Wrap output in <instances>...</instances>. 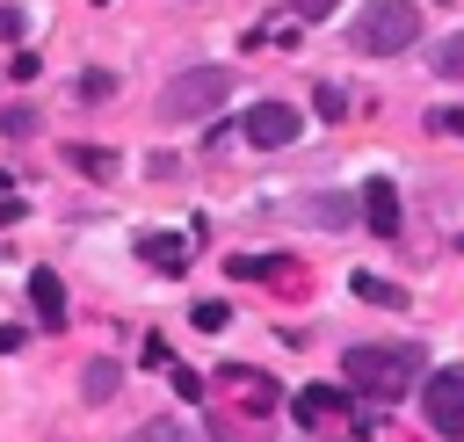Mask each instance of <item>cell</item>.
Instances as JSON below:
<instances>
[{
	"label": "cell",
	"mask_w": 464,
	"mask_h": 442,
	"mask_svg": "<svg viewBox=\"0 0 464 442\" xmlns=\"http://www.w3.org/2000/svg\"><path fill=\"white\" fill-rule=\"evenodd\" d=\"M174 391H181V399H210V377H203V370H174Z\"/></svg>",
	"instance_id": "ffe728a7"
},
{
	"label": "cell",
	"mask_w": 464,
	"mask_h": 442,
	"mask_svg": "<svg viewBox=\"0 0 464 442\" xmlns=\"http://www.w3.org/2000/svg\"><path fill=\"white\" fill-rule=\"evenodd\" d=\"M348 290H355V297H370V304H392V312L406 304V290H399V283H377L370 268H355V275H348Z\"/></svg>",
	"instance_id": "4fadbf2b"
},
{
	"label": "cell",
	"mask_w": 464,
	"mask_h": 442,
	"mask_svg": "<svg viewBox=\"0 0 464 442\" xmlns=\"http://www.w3.org/2000/svg\"><path fill=\"white\" fill-rule=\"evenodd\" d=\"M123 442H203V435H188L174 413H160V420H145V428H130Z\"/></svg>",
	"instance_id": "5bb4252c"
},
{
	"label": "cell",
	"mask_w": 464,
	"mask_h": 442,
	"mask_svg": "<svg viewBox=\"0 0 464 442\" xmlns=\"http://www.w3.org/2000/svg\"><path fill=\"white\" fill-rule=\"evenodd\" d=\"M362 225H370L377 239L399 232V188H392V181H370V188H362Z\"/></svg>",
	"instance_id": "9c48e42d"
},
{
	"label": "cell",
	"mask_w": 464,
	"mask_h": 442,
	"mask_svg": "<svg viewBox=\"0 0 464 442\" xmlns=\"http://www.w3.org/2000/svg\"><path fill=\"white\" fill-rule=\"evenodd\" d=\"M196 326H203V333H218V326H232V304H218V297H210V304H196Z\"/></svg>",
	"instance_id": "d6986e66"
},
{
	"label": "cell",
	"mask_w": 464,
	"mask_h": 442,
	"mask_svg": "<svg viewBox=\"0 0 464 442\" xmlns=\"http://www.w3.org/2000/svg\"><path fill=\"white\" fill-rule=\"evenodd\" d=\"M14 36H22V14H14V7H0V43H14Z\"/></svg>",
	"instance_id": "cb8c5ba5"
},
{
	"label": "cell",
	"mask_w": 464,
	"mask_h": 442,
	"mask_svg": "<svg viewBox=\"0 0 464 442\" xmlns=\"http://www.w3.org/2000/svg\"><path fill=\"white\" fill-rule=\"evenodd\" d=\"M22 210H29V203H22V196H14V188H0V225H14V217H22Z\"/></svg>",
	"instance_id": "7402d4cb"
},
{
	"label": "cell",
	"mask_w": 464,
	"mask_h": 442,
	"mask_svg": "<svg viewBox=\"0 0 464 442\" xmlns=\"http://www.w3.org/2000/svg\"><path fill=\"white\" fill-rule=\"evenodd\" d=\"M138 261H145L152 275H181V268H188V239H174V232H145V239H138Z\"/></svg>",
	"instance_id": "ba28073f"
},
{
	"label": "cell",
	"mask_w": 464,
	"mask_h": 442,
	"mask_svg": "<svg viewBox=\"0 0 464 442\" xmlns=\"http://www.w3.org/2000/svg\"><path fill=\"white\" fill-rule=\"evenodd\" d=\"M225 94H232V72L225 65H188V72H174L167 87H160V123H196V116H210V109H225Z\"/></svg>",
	"instance_id": "3957f363"
},
{
	"label": "cell",
	"mask_w": 464,
	"mask_h": 442,
	"mask_svg": "<svg viewBox=\"0 0 464 442\" xmlns=\"http://www.w3.org/2000/svg\"><path fill=\"white\" fill-rule=\"evenodd\" d=\"M210 442H268V435H254V428H218Z\"/></svg>",
	"instance_id": "603a6c76"
},
{
	"label": "cell",
	"mask_w": 464,
	"mask_h": 442,
	"mask_svg": "<svg viewBox=\"0 0 464 442\" xmlns=\"http://www.w3.org/2000/svg\"><path fill=\"white\" fill-rule=\"evenodd\" d=\"M72 94H80V101H109V94H116V80L94 65V72H80V87H72Z\"/></svg>",
	"instance_id": "e0dca14e"
},
{
	"label": "cell",
	"mask_w": 464,
	"mask_h": 442,
	"mask_svg": "<svg viewBox=\"0 0 464 442\" xmlns=\"http://www.w3.org/2000/svg\"><path fill=\"white\" fill-rule=\"evenodd\" d=\"M29 304H36L44 326H65V283L51 268H29Z\"/></svg>",
	"instance_id": "8fae6325"
},
{
	"label": "cell",
	"mask_w": 464,
	"mask_h": 442,
	"mask_svg": "<svg viewBox=\"0 0 464 442\" xmlns=\"http://www.w3.org/2000/svg\"><path fill=\"white\" fill-rule=\"evenodd\" d=\"M334 7H341V0H297V14H312V22H319V14H334Z\"/></svg>",
	"instance_id": "d4e9b609"
},
{
	"label": "cell",
	"mask_w": 464,
	"mask_h": 442,
	"mask_svg": "<svg viewBox=\"0 0 464 442\" xmlns=\"http://www.w3.org/2000/svg\"><path fill=\"white\" fill-rule=\"evenodd\" d=\"M420 413L442 442H464V370H435L420 384Z\"/></svg>",
	"instance_id": "5b68a950"
},
{
	"label": "cell",
	"mask_w": 464,
	"mask_h": 442,
	"mask_svg": "<svg viewBox=\"0 0 464 442\" xmlns=\"http://www.w3.org/2000/svg\"><path fill=\"white\" fill-rule=\"evenodd\" d=\"M435 72H442V80H464V29H450V36L435 43Z\"/></svg>",
	"instance_id": "9a60e30c"
},
{
	"label": "cell",
	"mask_w": 464,
	"mask_h": 442,
	"mask_svg": "<svg viewBox=\"0 0 464 442\" xmlns=\"http://www.w3.org/2000/svg\"><path fill=\"white\" fill-rule=\"evenodd\" d=\"M290 413H297L312 435L334 428V442H362V428H370V413H355V391H348V384H341V391H334V384H312V391L290 399Z\"/></svg>",
	"instance_id": "277c9868"
},
{
	"label": "cell",
	"mask_w": 464,
	"mask_h": 442,
	"mask_svg": "<svg viewBox=\"0 0 464 442\" xmlns=\"http://www.w3.org/2000/svg\"><path fill=\"white\" fill-rule=\"evenodd\" d=\"M341 377H348V391H355V399L392 406L413 377H428V362H420V348H413V341H362V348H348V355H341Z\"/></svg>",
	"instance_id": "6da1fadb"
},
{
	"label": "cell",
	"mask_w": 464,
	"mask_h": 442,
	"mask_svg": "<svg viewBox=\"0 0 464 442\" xmlns=\"http://www.w3.org/2000/svg\"><path fill=\"white\" fill-rule=\"evenodd\" d=\"M210 391H232V399H239V406H246V413H268V406H276V399H283V391H276V384H268V377H254V370H239V362H225V370H218V384H210Z\"/></svg>",
	"instance_id": "52a82bcc"
},
{
	"label": "cell",
	"mask_w": 464,
	"mask_h": 442,
	"mask_svg": "<svg viewBox=\"0 0 464 442\" xmlns=\"http://www.w3.org/2000/svg\"><path fill=\"white\" fill-rule=\"evenodd\" d=\"M239 138L261 145V152H283V145L297 138V109H290V101H254L246 123H239Z\"/></svg>",
	"instance_id": "8992f818"
},
{
	"label": "cell",
	"mask_w": 464,
	"mask_h": 442,
	"mask_svg": "<svg viewBox=\"0 0 464 442\" xmlns=\"http://www.w3.org/2000/svg\"><path fill=\"white\" fill-rule=\"evenodd\" d=\"M319 116H348V94H341V87H326V80H319Z\"/></svg>",
	"instance_id": "44dd1931"
},
{
	"label": "cell",
	"mask_w": 464,
	"mask_h": 442,
	"mask_svg": "<svg viewBox=\"0 0 464 442\" xmlns=\"http://www.w3.org/2000/svg\"><path fill=\"white\" fill-rule=\"evenodd\" d=\"M355 203H362V196H341V188H319V196L304 203V217H312V225H326V232H341V225H355V217H362Z\"/></svg>",
	"instance_id": "30bf717a"
},
{
	"label": "cell",
	"mask_w": 464,
	"mask_h": 442,
	"mask_svg": "<svg viewBox=\"0 0 464 442\" xmlns=\"http://www.w3.org/2000/svg\"><path fill=\"white\" fill-rule=\"evenodd\" d=\"M413 43H420V7L413 0H370L348 29V51H362V58H399Z\"/></svg>",
	"instance_id": "7a4b0ae2"
},
{
	"label": "cell",
	"mask_w": 464,
	"mask_h": 442,
	"mask_svg": "<svg viewBox=\"0 0 464 442\" xmlns=\"http://www.w3.org/2000/svg\"><path fill=\"white\" fill-rule=\"evenodd\" d=\"M116 391H123V370H116L109 355H94V362L80 370V399H87V406H102V399H116Z\"/></svg>",
	"instance_id": "7c38bea8"
},
{
	"label": "cell",
	"mask_w": 464,
	"mask_h": 442,
	"mask_svg": "<svg viewBox=\"0 0 464 442\" xmlns=\"http://www.w3.org/2000/svg\"><path fill=\"white\" fill-rule=\"evenodd\" d=\"M65 159H72V167H80V174H94V181H109V174H116V159H109V152H102V145H72V152H65Z\"/></svg>",
	"instance_id": "2e32d148"
},
{
	"label": "cell",
	"mask_w": 464,
	"mask_h": 442,
	"mask_svg": "<svg viewBox=\"0 0 464 442\" xmlns=\"http://www.w3.org/2000/svg\"><path fill=\"white\" fill-rule=\"evenodd\" d=\"M36 130V109H0V138H29Z\"/></svg>",
	"instance_id": "ac0fdd59"
}]
</instances>
